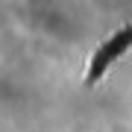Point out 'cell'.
Here are the masks:
<instances>
[{
    "instance_id": "1",
    "label": "cell",
    "mask_w": 132,
    "mask_h": 132,
    "mask_svg": "<svg viewBox=\"0 0 132 132\" xmlns=\"http://www.w3.org/2000/svg\"><path fill=\"white\" fill-rule=\"evenodd\" d=\"M129 41H132V32L126 29V32L114 35L109 44H103V47H100V53L94 56V65H91V71H88V79H85V82H94V79H100V76H103V71H106V68H109V65H112V62L118 59L123 50L129 47Z\"/></svg>"
}]
</instances>
